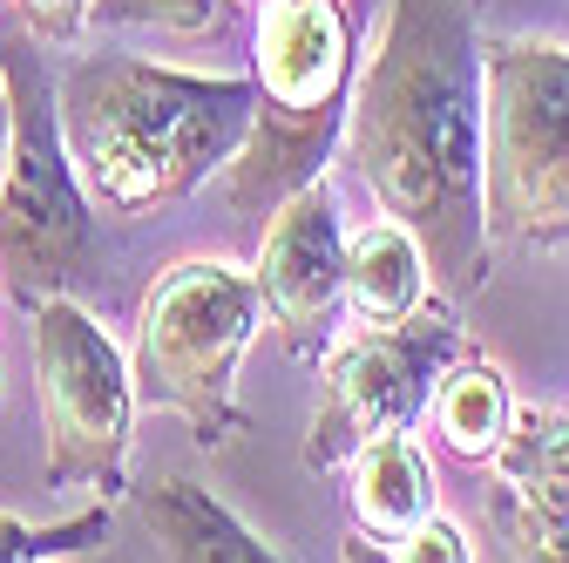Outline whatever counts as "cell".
<instances>
[{"mask_svg": "<svg viewBox=\"0 0 569 563\" xmlns=\"http://www.w3.org/2000/svg\"><path fill=\"white\" fill-rule=\"evenodd\" d=\"M136 516L163 563H284L231 503L190 475H157L150 488H136Z\"/></svg>", "mask_w": 569, "mask_h": 563, "instance_id": "cell-10", "label": "cell"}, {"mask_svg": "<svg viewBox=\"0 0 569 563\" xmlns=\"http://www.w3.org/2000/svg\"><path fill=\"white\" fill-rule=\"evenodd\" d=\"M495 482L569 510V407H516V428L495 455Z\"/></svg>", "mask_w": 569, "mask_h": 563, "instance_id": "cell-14", "label": "cell"}, {"mask_svg": "<svg viewBox=\"0 0 569 563\" xmlns=\"http://www.w3.org/2000/svg\"><path fill=\"white\" fill-rule=\"evenodd\" d=\"M8 164H14V102L0 89V184H8Z\"/></svg>", "mask_w": 569, "mask_h": 563, "instance_id": "cell-21", "label": "cell"}, {"mask_svg": "<svg viewBox=\"0 0 569 563\" xmlns=\"http://www.w3.org/2000/svg\"><path fill=\"white\" fill-rule=\"evenodd\" d=\"M427 414H435V435L448 442V455L461 462H488L502 455L509 428H516V401H509V374L495 360H455L435 387V401H427Z\"/></svg>", "mask_w": 569, "mask_h": 563, "instance_id": "cell-13", "label": "cell"}, {"mask_svg": "<svg viewBox=\"0 0 569 563\" xmlns=\"http://www.w3.org/2000/svg\"><path fill=\"white\" fill-rule=\"evenodd\" d=\"M346 225H339V197L332 184H306L299 197H284L264 225L258 245V293H264V319L278 326V339L292 354H326L339 339V306H346Z\"/></svg>", "mask_w": 569, "mask_h": 563, "instance_id": "cell-9", "label": "cell"}, {"mask_svg": "<svg viewBox=\"0 0 569 563\" xmlns=\"http://www.w3.org/2000/svg\"><path fill=\"white\" fill-rule=\"evenodd\" d=\"M41 41H76L89 28V0H8Z\"/></svg>", "mask_w": 569, "mask_h": 563, "instance_id": "cell-19", "label": "cell"}, {"mask_svg": "<svg viewBox=\"0 0 569 563\" xmlns=\"http://www.w3.org/2000/svg\"><path fill=\"white\" fill-rule=\"evenodd\" d=\"M387 563H475V556H468V536L448 516H435V523H420L413 536L387 543Z\"/></svg>", "mask_w": 569, "mask_h": 563, "instance_id": "cell-18", "label": "cell"}, {"mask_svg": "<svg viewBox=\"0 0 569 563\" xmlns=\"http://www.w3.org/2000/svg\"><path fill=\"white\" fill-rule=\"evenodd\" d=\"M34 354V401L48 428V488L76 496H122L129 488V442H136V367L122 339L82 299H41L28 313Z\"/></svg>", "mask_w": 569, "mask_h": 563, "instance_id": "cell-6", "label": "cell"}, {"mask_svg": "<svg viewBox=\"0 0 569 563\" xmlns=\"http://www.w3.org/2000/svg\"><path fill=\"white\" fill-rule=\"evenodd\" d=\"M427 245L400 225V218H380L360 225L346 238V313L352 326H407L427 299Z\"/></svg>", "mask_w": 569, "mask_h": 563, "instance_id": "cell-12", "label": "cell"}, {"mask_svg": "<svg viewBox=\"0 0 569 563\" xmlns=\"http://www.w3.org/2000/svg\"><path fill=\"white\" fill-rule=\"evenodd\" d=\"M346 157L387 218L468 299L488 278V41L481 0H393L352 82Z\"/></svg>", "mask_w": 569, "mask_h": 563, "instance_id": "cell-1", "label": "cell"}, {"mask_svg": "<svg viewBox=\"0 0 569 563\" xmlns=\"http://www.w3.org/2000/svg\"><path fill=\"white\" fill-rule=\"evenodd\" d=\"M34 563H61V556H34Z\"/></svg>", "mask_w": 569, "mask_h": 563, "instance_id": "cell-22", "label": "cell"}, {"mask_svg": "<svg viewBox=\"0 0 569 563\" xmlns=\"http://www.w3.org/2000/svg\"><path fill=\"white\" fill-rule=\"evenodd\" d=\"M109 530V503L82 510V516H61V523H21V516H0V563H34V556H76L96 550Z\"/></svg>", "mask_w": 569, "mask_h": 563, "instance_id": "cell-16", "label": "cell"}, {"mask_svg": "<svg viewBox=\"0 0 569 563\" xmlns=\"http://www.w3.org/2000/svg\"><path fill=\"white\" fill-rule=\"evenodd\" d=\"M488 238L569 245V48L488 41Z\"/></svg>", "mask_w": 569, "mask_h": 563, "instance_id": "cell-7", "label": "cell"}, {"mask_svg": "<svg viewBox=\"0 0 569 563\" xmlns=\"http://www.w3.org/2000/svg\"><path fill=\"white\" fill-rule=\"evenodd\" d=\"M461 354V319L427 299L407 326H352L319 354V407L306 435V468H346L367 442L400 435L427 414L441 374Z\"/></svg>", "mask_w": 569, "mask_h": 563, "instance_id": "cell-8", "label": "cell"}, {"mask_svg": "<svg viewBox=\"0 0 569 563\" xmlns=\"http://www.w3.org/2000/svg\"><path fill=\"white\" fill-rule=\"evenodd\" d=\"M96 28H157V34H203L218 0H89Z\"/></svg>", "mask_w": 569, "mask_h": 563, "instance_id": "cell-17", "label": "cell"}, {"mask_svg": "<svg viewBox=\"0 0 569 563\" xmlns=\"http://www.w3.org/2000/svg\"><path fill=\"white\" fill-rule=\"evenodd\" d=\"M339 563H387V543H373V536L352 530V536H346V550H339Z\"/></svg>", "mask_w": 569, "mask_h": 563, "instance_id": "cell-20", "label": "cell"}, {"mask_svg": "<svg viewBox=\"0 0 569 563\" xmlns=\"http://www.w3.org/2000/svg\"><path fill=\"white\" fill-rule=\"evenodd\" d=\"M258 122L238 164L224 170V197L244 225H271L284 197L326 177L352 122L360 55L339 0H258Z\"/></svg>", "mask_w": 569, "mask_h": 563, "instance_id": "cell-3", "label": "cell"}, {"mask_svg": "<svg viewBox=\"0 0 569 563\" xmlns=\"http://www.w3.org/2000/svg\"><path fill=\"white\" fill-rule=\"evenodd\" d=\"M346 510H352V530L373 543H400L420 523L441 516L435 510V462L413 442V428L380 435L346 462Z\"/></svg>", "mask_w": 569, "mask_h": 563, "instance_id": "cell-11", "label": "cell"}, {"mask_svg": "<svg viewBox=\"0 0 569 563\" xmlns=\"http://www.w3.org/2000/svg\"><path fill=\"white\" fill-rule=\"evenodd\" d=\"M41 34L0 8V89L14 102V164L0 184V286L28 313L61 299L96 265V197L76 177L61 136V96L48 89Z\"/></svg>", "mask_w": 569, "mask_h": 563, "instance_id": "cell-4", "label": "cell"}, {"mask_svg": "<svg viewBox=\"0 0 569 563\" xmlns=\"http://www.w3.org/2000/svg\"><path fill=\"white\" fill-rule=\"evenodd\" d=\"M495 530H502V556L509 563H569V510L516 496L495 482Z\"/></svg>", "mask_w": 569, "mask_h": 563, "instance_id": "cell-15", "label": "cell"}, {"mask_svg": "<svg viewBox=\"0 0 569 563\" xmlns=\"http://www.w3.org/2000/svg\"><path fill=\"white\" fill-rule=\"evenodd\" d=\"M258 326H264L258 271L231 258H177L136 306V346H129L136 401L183 414L203 448H224L231 435H244L238 367Z\"/></svg>", "mask_w": 569, "mask_h": 563, "instance_id": "cell-5", "label": "cell"}, {"mask_svg": "<svg viewBox=\"0 0 569 563\" xmlns=\"http://www.w3.org/2000/svg\"><path fill=\"white\" fill-rule=\"evenodd\" d=\"M54 96L76 177L116 218L177 204L231 170L258 122V76H190L150 55H82Z\"/></svg>", "mask_w": 569, "mask_h": 563, "instance_id": "cell-2", "label": "cell"}]
</instances>
